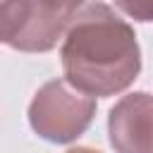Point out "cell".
<instances>
[{
  "mask_svg": "<svg viewBox=\"0 0 153 153\" xmlns=\"http://www.w3.org/2000/svg\"><path fill=\"white\" fill-rule=\"evenodd\" d=\"M65 81L86 96H115L134 84L141 69L136 33L110 5L84 2L62 33Z\"/></svg>",
  "mask_w": 153,
  "mask_h": 153,
  "instance_id": "6da1fadb",
  "label": "cell"
},
{
  "mask_svg": "<svg viewBox=\"0 0 153 153\" xmlns=\"http://www.w3.org/2000/svg\"><path fill=\"white\" fill-rule=\"evenodd\" d=\"M93 115L96 98L72 88L65 79L43 84L29 105L31 129L53 143H69L79 139L88 129Z\"/></svg>",
  "mask_w": 153,
  "mask_h": 153,
  "instance_id": "7a4b0ae2",
  "label": "cell"
},
{
  "mask_svg": "<svg viewBox=\"0 0 153 153\" xmlns=\"http://www.w3.org/2000/svg\"><path fill=\"white\" fill-rule=\"evenodd\" d=\"M67 22L45 0H0V43L22 53L53 50Z\"/></svg>",
  "mask_w": 153,
  "mask_h": 153,
  "instance_id": "3957f363",
  "label": "cell"
},
{
  "mask_svg": "<svg viewBox=\"0 0 153 153\" xmlns=\"http://www.w3.org/2000/svg\"><path fill=\"white\" fill-rule=\"evenodd\" d=\"M108 131L117 153H151V96L146 91L124 96L110 110Z\"/></svg>",
  "mask_w": 153,
  "mask_h": 153,
  "instance_id": "277c9868",
  "label": "cell"
},
{
  "mask_svg": "<svg viewBox=\"0 0 153 153\" xmlns=\"http://www.w3.org/2000/svg\"><path fill=\"white\" fill-rule=\"evenodd\" d=\"M115 5L131 19L136 22H151L153 12V0H115Z\"/></svg>",
  "mask_w": 153,
  "mask_h": 153,
  "instance_id": "5b68a950",
  "label": "cell"
},
{
  "mask_svg": "<svg viewBox=\"0 0 153 153\" xmlns=\"http://www.w3.org/2000/svg\"><path fill=\"white\" fill-rule=\"evenodd\" d=\"M45 2H48L50 7H55L57 12H62L65 17H72L86 0H45Z\"/></svg>",
  "mask_w": 153,
  "mask_h": 153,
  "instance_id": "8992f818",
  "label": "cell"
},
{
  "mask_svg": "<svg viewBox=\"0 0 153 153\" xmlns=\"http://www.w3.org/2000/svg\"><path fill=\"white\" fill-rule=\"evenodd\" d=\"M67 153H100V151H93V148H86V146H76V148H69Z\"/></svg>",
  "mask_w": 153,
  "mask_h": 153,
  "instance_id": "52a82bcc",
  "label": "cell"
}]
</instances>
